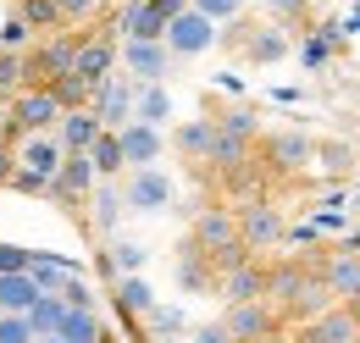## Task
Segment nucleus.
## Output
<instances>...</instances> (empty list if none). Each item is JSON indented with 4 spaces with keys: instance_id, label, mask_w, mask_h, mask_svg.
Listing matches in <instances>:
<instances>
[{
    "instance_id": "nucleus-1",
    "label": "nucleus",
    "mask_w": 360,
    "mask_h": 343,
    "mask_svg": "<svg viewBox=\"0 0 360 343\" xmlns=\"http://www.w3.org/2000/svg\"><path fill=\"white\" fill-rule=\"evenodd\" d=\"M61 122V100H56V89L50 84H22L11 100H6V122L0 133L6 138H22V133H50Z\"/></svg>"
},
{
    "instance_id": "nucleus-2",
    "label": "nucleus",
    "mask_w": 360,
    "mask_h": 343,
    "mask_svg": "<svg viewBox=\"0 0 360 343\" xmlns=\"http://www.w3.org/2000/svg\"><path fill=\"white\" fill-rule=\"evenodd\" d=\"M94 161H89V150H61V167H56V177L45 183V200H56L61 211H78L84 200H89V188H94Z\"/></svg>"
},
{
    "instance_id": "nucleus-3",
    "label": "nucleus",
    "mask_w": 360,
    "mask_h": 343,
    "mask_svg": "<svg viewBox=\"0 0 360 343\" xmlns=\"http://www.w3.org/2000/svg\"><path fill=\"white\" fill-rule=\"evenodd\" d=\"M316 161V138H305L300 128H283L261 138V172H277V177H300V172Z\"/></svg>"
},
{
    "instance_id": "nucleus-4",
    "label": "nucleus",
    "mask_w": 360,
    "mask_h": 343,
    "mask_svg": "<svg viewBox=\"0 0 360 343\" xmlns=\"http://www.w3.org/2000/svg\"><path fill=\"white\" fill-rule=\"evenodd\" d=\"M167 50L183 56V61H194V56H205L211 44H217V22L205 17V11H194V6H183L178 17H167Z\"/></svg>"
},
{
    "instance_id": "nucleus-5",
    "label": "nucleus",
    "mask_w": 360,
    "mask_h": 343,
    "mask_svg": "<svg viewBox=\"0 0 360 343\" xmlns=\"http://www.w3.org/2000/svg\"><path fill=\"white\" fill-rule=\"evenodd\" d=\"M172 177L161 167H134L128 172V183H122V205L128 211H139V216H155V211H167L172 205Z\"/></svg>"
},
{
    "instance_id": "nucleus-6",
    "label": "nucleus",
    "mask_w": 360,
    "mask_h": 343,
    "mask_svg": "<svg viewBox=\"0 0 360 343\" xmlns=\"http://www.w3.org/2000/svg\"><path fill=\"white\" fill-rule=\"evenodd\" d=\"M238 238H244L250 250H277V244L288 238V221H283V211H277L271 200H244V205H238Z\"/></svg>"
},
{
    "instance_id": "nucleus-7",
    "label": "nucleus",
    "mask_w": 360,
    "mask_h": 343,
    "mask_svg": "<svg viewBox=\"0 0 360 343\" xmlns=\"http://www.w3.org/2000/svg\"><path fill=\"white\" fill-rule=\"evenodd\" d=\"M222 327L233 332V343H255V338H266L271 327H283V316H277L271 299H227Z\"/></svg>"
},
{
    "instance_id": "nucleus-8",
    "label": "nucleus",
    "mask_w": 360,
    "mask_h": 343,
    "mask_svg": "<svg viewBox=\"0 0 360 343\" xmlns=\"http://www.w3.org/2000/svg\"><path fill=\"white\" fill-rule=\"evenodd\" d=\"M360 338V321L349 316V304L333 299L327 310H316L311 321H300V332H294V343H355Z\"/></svg>"
},
{
    "instance_id": "nucleus-9",
    "label": "nucleus",
    "mask_w": 360,
    "mask_h": 343,
    "mask_svg": "<svg viewBox=\"0 0 360 343\" xmlns=\"http://www.w3.org/2000/svg\"><path fill=\"white\" fill-rule=\"evenodd\" d=\"M188 238H194L205 255H217L227 244H244V238H238V211H233V205H205V211H194Z\"/></svg>"
},
{
    "instance_id": "nucleus-10",
    "label": "nucleus",
    "mask_w": 360,
    "mask_h": 343,
    "mask_svg": "<svg viewBox=\"0 0 360 343\" xmlns=\"http://www.w3.org/2000/svg\"><path fill=\"white\" fill-rule=\"evenodd\" d=\"M89 111L100 128H122V122H134V84L122 78V72H111V78H100L89 94Z\"/></svg>"
},
{
    "instance_id": "nucleus-11",
    "label": "nucleus",
    "mask_w": 360,
    "mask_h": 343,
    "mask_svg": "<svg viewBox=\"0 0 360 343\" xmlns=\"http://www.w3.org/2000/svg\"><path fill=\"white\" fill-rule=\"evenodd\" d=\"M117 56H122V67L134 72L139 84H161V78H167V67L178 61V56L167 50V39H122Z\"/></svg>"
},
{
    "instance_id": "nucleus-12",
    "label": "nucleus",
    "mask_w": 360,
    "mask_h": 343,
    "mask_svg": "<svg viewBox=\"0 0 360 343\" xmlns=\"http://www.w3.org/2000/svg\"><path fill=\"white\" fill-rule=\"evenodd\" d=\"M72 72L84 78V84H100V78H111L117 72V34L105 28V34H84L78 39V56H72Z\"/></svg>"
},
{
    "instance_id": "nucleus-13",
    "label": "nucleus",
    "mask_w": 360,
    "mask_h": 343,
    "mask_svg": "<svg viewBox=\"0 0 360 343\" xmlns=\"http://www.w3.org/2000/svg\"><path fill=\"white\" fill-rule=\"evenodd\" d=\"M117 144H122V167L134 172V167H155L161 155H167V133L161 128H150V122H122L117 128Z\"/></svg>"
},
{
    "instance_id": "nucleus-14",
    "label": "nucleus",
    "mask_w": 360,
    "mask_h": 343,
    "mask_svg": "<svg viewBox=\"0 0 360 343\" xmlns=\"http://www.w3.org/2000/svg\"><path fill=\"white\" fill-rule=\"evenodd\" d=\"M11 150H17V167L34 172L39 183H50L56 167H61V144H56V133H22V138H11Z\"/></svg>"
},
{
    "instance_id": "nucleus-15",
    "label": "nucleus",
    "mask_w": 360,
    "mask_h": 343,
    "mask_svg": "<svg viewBox=\"0 0 360 343\" xmlns=\"http://www.w3.org/2000/svg\"><path fill=\"white\" fill-rule=\"evenodd\" d=\"M111 34H117V39H161V34H167V17H161L150 0H122L117 17H111Z\"/></svg>"
},
{
    "instance_id": "nucleus-16",
    "label": "nucleus",
    "mask_w": 360,
    "mask_h": 343,
    "mask_svg": "<svg viewBox=\"0 0 360 343\" xmlns=\"http://www.w3.org/2000/svg\"><path fill=\"white\" fill-rule=\"evenodd\" d=\"M84 205H89V227L111 238L117 221H122V211H128V205H122V183H117V177H94V188H89Z\"/></svg>"
},
{
    "instance_id": "nucleus-17",
    "label": "nucleus",
    "mask_w": 360,
    "mask_h": 343,
    "mask_svg": "<svg viewBox=\"0 0 360 343\" xmlns=\"http://www.w3.org/2000/svg\"><path fill=\"white\" fill-rule=\"evenodd\" d=\"M217 294L222 299H266V266L255 255H244L238 266H227L217 277Z\"/></svg>"
},
{
    "instance_id": "nucleus-18",
    "label": "nucleus",
    "mask_w": 360,
    "mask_h": 343,
    "mask_svg": "<svg viewBox=\"0 0 360 343\" xmlns=\"http://www.w3.org/2000/svg\"><path fill=\"white\" fill-rule=\"evenodd\" d=\"M333 299H338V294L327 288V277H321V266H311V271H305V283H300V294H294V299L283 304L277 316H283V327H288V321H311L316 310H327Z\"/></svg>"
},
{
    "instance_id": "nucleus-19",
    "label": "nucleus",
    "mask_w": 360,
    "mask_h": 343,
    "mask_svg": "<svg viewBox=\"0 0 360 343\" xmlns=\"http://www.w3.org/2000/svg\"><path fill=\"white\" fill-rule=\"evenodd\" d=\"M178 288L183 294H211L217 288V266L194 238H183V250H178Z\"/></svg>"
},
{
    "instance_id": "nucleus-20",
    "label": "nucleus",
    "mask_w": 360,
    "mask_h": 343,
    "mask_svg": "<svg viewBox=\"0 0 360 343\" xmlns=\"http://www.w3.org/2000/svg\"><path fill=\"white\" fill-rule=\"evenodd\" d=\"M255 161V138H244V133H222L217 128V138H211V150H205V167L211 172H238V167H250Z\"/></svg>"
},
{
    "instance_id": "nucleus-21",
    "label": "nucleus",
    "mask_w": 360,
    "mask_h": 343,
    "mask_svg": "<svg viewBox=\"0 0 360 343\" xmlns=\"http://www.w3.org/2000/svg\"><path fill=\"white\" fill-rule=\"evenodd\" d=\"M111 304H117L128 321H139V316L155 304V288H150V277H144V271H122V277L111 283Z\"/></svg>"
},
{
    "instance_id": "nucleus-22",
    "label": "nucleus",
    "mask_w": 360,
    "mask_h": 343,
    "mask_svg": "<svg viewBox=\"0 0 360 343\" xmlns=\"http://www.w3.org/2000/svg\"><path fill=\"white\" fill-rule=\"evenodd\" d=\"M139 327H144V338H139V343H172V338L188 332V316H183L178 304H161V299H155L144 316H139Z\"/></svg>"
},
{
    "instance_id": "nucleus-23",
    "label": "nucleus",
    "mask_w": 360,
    "mask_h": 343,
    "mask_svg": "<svg viewBox=\"0 0 360 343\" xmlns=\"http://www.w3.org/2000/svg\"><path fill=\"white\" fill-rule=\"evenodd\" d=\"M211 138H217V117H194V122H178V128H172V150H178L183 161L205 167V150H211Z\"/></svg>"
},
{
    "instance_id": "nucleus-24",
    "label": "nucleus",
    "mask_w": 360,
    "mask_h": 343,
    "mask_svg": "<svg viewBox=\"0 0 360 343\" xmlns=\"http://www.w3.org/2000/svg\"><path fill=\"white\" fill-rule=\"evenodd\" d=\"M50 133H56L61 150H89V138L100 133V122H94L89 105H72V111H61V122H56Z\"/></svg>"
},
{
    "instance_id": "nucleus-25",
    "label": "nucleus",
    "mask_w": 360,
    "mask_h": 343,
    "mask_svg": "<svg viewBox=\"0 0 360 343\" xmlns=\"http://www.w3.org/2000/svg\"><path fill=\"white\" fill-rule=\"evenodd\" d=\"M134 117L150 122V128H167V122H172V94H167V84L134 89Z\"/></svg>"
},
{
    "instance_id": "nucleus-26",
    "label": "nucleus",
    "mask_w": 360,
    "mask_h": 343,
    "mask_svg": "<svg viewBox=\"0 0 360 343\" xmlns=\"http://www.w3.org/2000/svg\"><path fill=\"white\" fill-rule=\"evenodd\" d=\"M56 338H61V343H100V338H105V321H100V310H72V304H67Z\"/></svg>"
},
{
    "instance_id": "nucleus-27",
    "label": "nucleus",
    "mask_w": 360,
    "mask_h": 343,
    "mask_svg": "<svg viewBox=\"0 0 360 343\" xmlns=\"http://www.w3.org/2000/svg\"><path fill=\"white\" fill-rule=\"evenodd\" d=\"M72 271H84V266L67 260V255H50V250H34V255H28V277H34L39 288H61V277H72Z\"/></svg>"
},
{
    "instance_id": "nucleus-28",
    "label": "nucleus",
    "mask_w": 360,
    "mask_h": 343,
    "mask_svg": "<svg viewBox=\"0 0 360 343\" xmlns=\"http://www.w3.org/2000/svg\"><path fill=\"white\" fill-rule=\"evenodd\" d=\"M305 271H311V266H300V260H288V266H266V299L277 304V310H283V304L300 294Z\"/></svg>"
},
{
    "instance_id": "nucleus-29",
    "label": "nucleus",
    "mask_w": 360,
    "mask_h": 343,
    "mask_svg": "<svg viewBox=\"0 0 360 343\" xmlns=\"http://www.w3.org/2000/svg\"><path fill=\"white\" fill-rule=\"evenodd\" d=\"M321 277H327V288L344 299V294H355L360 288V255H349V250H338L333 260H321Z\"/></svg>"
},
{
    "instance_id": "nucleus-30",
    "label": "nucleus",
    "mask_w": 360,
    "mask_h": 343,
    "mask_svg": "<svg viewBox=\"0 0 360 343\" xmlns=\"http://www.w3.org/2000/svg\"><path fill=\"white\" fill-rule=\"evenodd\" d=\"M89 161H94V172H100V177H122V144H117V128H100L89 138Z\"/></svg>"
},
{
    "instance_id": "nucleus-31",
    "label": "nucleus",
    "mask_w": 360,
    "mask_h": 343,
    "mask_svg": "<svg viewBox=\"0 0 360 343\" xmlns=\"http://www.w3.org/2000/svg\"><path fill=\"white\" fill-rule=\"evenodd\" d=\"M45 288L28 277V271H0V310H28Z\"/></svg>"
},
{
    "instance_id": "nucleus-32",
    "label": "nucleus",
    "mask_w": 360,
    "mask_h": 343,
    "mask_svg": "<svg viewBox=\"0 0 360 343\" xmlns=\"http://www.w3.org/2000/svg\"><path fill=\"white\" fill-rule=\"evenodd\" d=\"M244 56H250L255 67H271V61H283V56H288V39H283V28H255V34H244Z\"/></svg>"
},
{
    "instance_id": "nucleus-33",
    "label": "nucleus",
    "mask_w": 360,
    "mask_h": 343,
    "mask_svg": "<svg viewBox=\"0 0 360 343\" xmlns=\"http://www.w3.org/2000/svg\"><path fill=\"white\" fill-rule=\"evenodd\" d=\"M22 316H28V327H34V338H50V332H56V327H61V316H67V299H61V294H39V299L28 304V310H22Z\"/></svg>"
},
{
    "instance_id": "nucleus-34",
    "label": "nucleus",
    "mask_w": 360,
    "mask_h": 343,
    "mask_svg": "<svg viewBox=\"0 0 360 343\" xmlns=\"http://www.w3.org/2000/svg\"><path fill=\"white\" fill-rule=\"evenodd\" d=\"M17 17L34 28V34H50V28H67L61 22V6L56 0H17Z\"/></svg>"
},
{
    "instance_id": "nucleus-35",
    "label": "nucleus",
    "mask_w": 360,
    "mask_h": 343,
    "mask_svg": "<svg viewBox=\"0 0 360 343\" xmlns=\"http://www.w3.org/2000/svg\"><path fill=\"white\" fill-rule=\"evenodd\" d=\"M50 89H56V100H61V111H72V105H89L94 89L78 78V72H61V78H50Z\"/></svg>"
},
{
    "instance_id": "nucleus-36",
    "label": "nucleus",
    "mask_w": 360,
    "mask_h": 343,
    "mask_svg": "<svg viewBox=\"0 0 360 343\" xmlns=\"http://www.w3.org/2000/svg\"><path fill=\"white\" fill-rule=\"evenodd\" d=\"M22 84H28V72H22V50H0V100H11Z\"/></svg>"
},
{
    "instance_id": "nucleus-37",
    "label": "nucleus",
    "mask_w": 360,
    "mask_h": 343,
    "mask_svg": "<svg viewBox=\"0 0 360 343\" xmlns=\"http://www.w3.org/2000/svg\"><path fill=\"white\" fill-rule=\"evenodd\" d=\"M217 128L222 133H244V138H255L261 122H255V105H227L222 117H217Z\"/></svg>"
},
{
    "instance_id": "nucleus-38",
    "label": "nucleus",
    "mask_w": 360,
    "mask_h": 343,
    "mask_svg": "<svg viewBox=\"0 0 360 343\" xmlns=\"http://www.w3.org/2000/svg\"><path fill=\"white\" fill-rule=\"evenodd\" d=\"M56 6H61V22H67V28H84V22H94V17L111 6V0H56Z\"/></svg>"
},
{
    "instance_id": "nucleus-39",
    "label": "nucleus",
    "mask_w": 360,
    "mask_h": 343,
    "mask_svg": "<svg viewBox=\"0 0 360 343\" xmlns=\"http://www.w3.org/2000/svg\"><path fill=\"white\" fill-rule=\"evenodd\" d=\"M50 294H61V299L72 304V310H94V288L84 283V271H72V277H61V288H50Z\"/></svg>"
},
{
    "instance_id": "nucleus-40",
    "label": "nucleus",
    "mask_w": 360,
    "mask_h": 343,
    "mask_svg": "<svg viewBox=\"0 0 360 343\" xmlns=\"http://www.w3.org/2000/svg\"><path fill=\"white\" fill-rule=\"evenodd\" d=\"M266 11L283 22V28H305V17H311V0H266Z\"/></svg>"
},
{
    "instance_id": "nucleus-41",
    "label": "nucleus",
    "mask_w": 360,
    "mask_h": 343,
    "mask_svg": "<svg viewBox=\"0 0 360 343\" xmlns=\"http://www.w3.org/2000/svg\"><path fill=\"white\" fill-rule=\"evenodd\" d=\"M34 39H39V34H34V28H28V22L11 11V17H6V28H0V50H28Z\"/></svg>"
},
{
    "instance_id": "nucleus-42",
    "label": "nucleus",
    "mask_w": 360,
    "mask_h": 343,
    "mask_svg": "<svg viewBox=\"0 0 360 343\" xmlns=\"http://www.w3.org/2000/svg\"><path fill=\"white\" fill-rule=\"evenodd\" d=\"M0 343H34V327L22 310H0Z\"/></svg>"
},
{
    "instance_id": "nucleus-43",
    "label": "nucleus",
    "mask_w": 360,
    "mask_h": 343,
    "mask_svg": "<svg viewBox=\"0 0 360 343\" xmlns=\"http://www.w3.org/2000/svg\"><path fill=\"white\" fill-rule=\"evenodd\" d=\"M111 260H117V277H122V271H144L150 250H144V244H128V238H122V244H111Z\"/></svg>"
},
{
    "instance_id": "nucleus-44",
    "label": "nucleus",
    "mask_w": 360,
    "mask_h": 343,
    "mask_svg": "<svg viewBox=\"0 0 360 343\" xmlns=\"http://www.w3.org/2000/svg\"><path fill=\"white\" fill-rule=\"evenodd\" d=\"M188 6H194V11H205L211 22H233V17L244 11V0H188Z\"/></svg>"
},
{
    "instance_id": "nucleus-45",
    "label": "nucleus",
    "mask_w": 360,
    "mask_h": 343,
    "mask_svg": "<svg viewBox=\"0 0 360 343\" xmlns=\"http://www.w3.org/2000/svg\"><path fill=\"white\" fill-rule=\"evenodd\" d=\"M316 161L327 172H344L349 167V144H338V138H327V144H316Z\"/></svg>"
},
{
    "instance_id": "nucleus-46",
    "label": "nucleus",
    "mask_w": 360,
    "mask_h": 343,
    "mask_svg": "<svg viewBox=\"0 0 360 343\" xmlns=\"http://www.w3.org/2000/svg\"><path fill=\"white\" fill-rule=\"evenodd\" d=\"M183 338H188V343H233V332H227L222 321H205V327H188Z\"/></svg>"
},
{
    "instance_id": "nucleus-47",
    "label": "nucleus",
    "mask_w": 360,
    "mask_h": 343,
    "mask_svg": "<svg viewBox=\"0 0 360 343\" xmlns=\"http://www.w3.org/2000/svg\"><path fill=\"white\" fill-rule=\"evenodd\" d=\"M28 255L34 250H22V244H0V271H28Z\"/></svg>"
},
{
    "instance_id": "nucleus-48",
    "label": "nucleus",
    "mask_w": 360,
    "mask_h": 343,
    "mask_svg": "<svg viewBox=\"0 0 360 343\" xmlns=\"http://www.w3.org/2000/svg\"><path fill=\"white\" fill-rule=\"evenodd\" d=\"M327 50H333V44L321 39V34H311V39H305V50H300V61H305V67H321V61H327Z\"/></svg>"
},
{
    "instance_id": "nucleus-49",
    "label": "nucleus",
    "mask_w": 360,
    "mask_h": 343,
    "mask_svg": "<svg viewBox=\"0 0 360 343\" xmlns=\"http://www.w3.org/2000/svg\"><path fill=\"white\" fill-rule=\"evenodd\" d=\"M11 167H17V150H11V138L0 133V188H6V177H11Z\"/></svg>"
},
{
    "instance_id": "nucleus-50",
    "label": "nucleus",
    "mask_w": 360,
    "mask_h": 343,
    "mask_svg": "<svg viewBox=\"0 0 360 343\" xmlns=\"http://www.w3.org/2000/svg\"><path fill=\"white\" fill-rule=\"evenodd\" d=\"M150 6H155L161 17H178V11H183V6H188V0H150Z\"/></svg>"
},
{
    "instance_id": "nucleus-51",
    "label": "nucleus",
    "mask_w": 360,
    "mask_h": 343,
    "mask_svg": "<svg viewBox=\"0 0 360 343\" xmlns=\"http://www.w3.org/2000/svg\"><path fill=\"white\" fill-rule=\"evenodd\" d=\"M344 304H349V316L360 321V288H355V294H344Z\"/></svg>"
},
{
    "instance_id": "nucleus-52",
    "label": "nucleus",
    "mask_w": 360,
    "mask_h": 343,
    "mask_svg": "<svg viewBox=\"0 0 360 343\" xmlns=\"http://www.w3.org/2000/svg\"><path fill=\"white\" fill-rule=\"evenodd\" d=\"M34 343H61V338H56V332H50V338H34Z\"/></svg>"
},
{
    "instance_id": "nucleus-53",
    "label": "nucleus",
    "mask_w": 360,
    "mask_h": 343,
    "mask_svg": "<svg viewBox=\"0 0 360 343\" xmlns=\"http://www.w3.org/2000/svg\"><path fill=\"white\" fill-rule=\"evenodd\" d=\"M100 343H117V338H111V332H105V338H100Z\"/></svg>"
}]
</instances>
